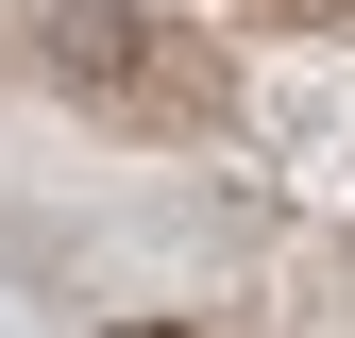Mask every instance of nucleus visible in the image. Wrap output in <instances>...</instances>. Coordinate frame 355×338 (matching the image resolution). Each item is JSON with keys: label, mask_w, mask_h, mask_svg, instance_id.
<instances>
[{"label": "nucleus", "mask_w": 355, "mask_h": 338, "mask_svg": "<svg viewBox=\"0 0 355 338\" xmlns=\"http://www.w3.org/2000/svg\"><path fill=\"white\" fill-rule=\"evenodd\" d=\"M119 338H187V321H119Z\"/></svg>", "instance_id": "obj_3"}, {"label": "nucleus", "mask_w": 355, "mask_h": 338, "mask_svg": "<svg viewBox=\"0 0 355 338\" xmlns=\"http://www.w3.org/2000/svg\"><path fill=\"white\" fill-rule=\"evenodd\" d=\"M51 84L85 118H136V136H203L220 118V51L203 34H169V17H136V0H51Z\"/></svg>", "instance_id": "obj_1"}, {"label": "nucleus", "mask_w": 355, "mask_h": 338, "mask_svg": "<svg viewBox=\"0 0 355 338\" xmlns=\"http://www.w3.org/2000/svg\"><path fill=\"white\" fill-rule=\"evenodd\" d=\"M254 17H338V0H254Z\"/></svg>", "instance_id": "obj_2"}]
</instances>
